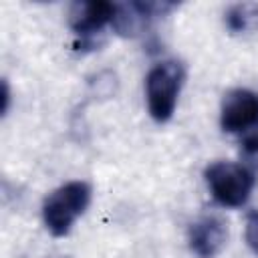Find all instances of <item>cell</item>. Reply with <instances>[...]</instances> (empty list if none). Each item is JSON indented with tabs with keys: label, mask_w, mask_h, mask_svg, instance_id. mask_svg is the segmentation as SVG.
<instances>
[{
	"label": "cell",
	"mask_w": 258,
	"mask_h": 258,
	"mask_svg": "<svg viewBox=\"0 0 258 258\" xmlns=\"http://www.w3.org/2000/svg\"><path fill=\"white\" fill-rule=\"evenodd\" d=\"M183 81L185 69L177 60H163L151 67L145 77V99L153 121L165 123L173 117Z\"/></svg>",
	"instance_id": "obj_1"
},
{
	"label": "cell",
	"mask_w": 258,
	"mask_h": 258,
	"mask_svg": "<svg viewBox=\"0 0 258 258\" xmlns=\"http://www.w3.org/2000/svg\"><path fill=\"white\" fill-rule=\"evenodd\" d=\"M91 202V185L87 181H69L48 194L42 204V222L46 230L60 238L67 236L77 218L87 210Z\"/></svg>",
	"instance_id": "obj_2"
},
{
	"label": "cell",
	"mask_w": 258,
	"mask_h": 258,
	"mask_svg": "<svg viewBox=\"0 0 258 258\" xmlns=\"http://www.w3.org/2000/svg\"><path fill=\"white\" fill-rule=\"evenodd\" d=\"M206 183L214 200L226 208H240L248 202L256 175L242 163L234 161H214L204 171Z\"/></svg>",
	"instance_id": "obj_3"
},
{
	"label": "cell",
	"mask_w": 258,
	"mask_h": 258,
	"mask_svg": "<svg viewBox=\"0 0 258 258\" xmlns=\"http://www.w3.org/2000/svg\"><path fill=\"white\" fill-rule=\"evenodd\" d=\"M113 16H115L113 2H105V0L73 2L69 8V26L81 38L77 42V50L97 48L101 44L97 36L109 22H113Z\"/></svg>",
	"instance_id": "obj_4"
},
{
	"label": "cell",
	"mask_w": 258,
	"mask_h": 258,
	"mask_svg": "<svg viewBox=\"0 0 258 258\" xmlns=\"http://www.w3.org/2000/svg\"><path fill=\"white\" fill-rule=\"evenodd\" d=\"M177 8L175 2H125L115 4V16H113V30L121 36H137L141 34L153 20L165 16Z\"/></svg>",
	"instance_id": "obj_5"
},
{
	"label": "cell",
	"mask_w": 258,
	"mask_h": 258,
	"mask_svg": "<svg viewBox=\"0 0 258 258\" xmlns=\"http://www.w3.org/2000/svg\"><path fill=\"white\" fill-rule=\"evenodd\" d=\"M220 125L228 133H242L258 125V93L232 89L222 99Z\"/></svg>",
	"instance_id": "obj_6"
},
{
	"label": "cell",
	"mask_w": 258,
	"mask_h": 258,
	"mask_svg": "<svg viewBox=\"0 0 258 258\" xmlns=\"http://www.w3.org/2000/svg\"><path fill=\"white\" fill-rule=\"evenodd\" d=\"M189 248L200 258H214L228 240V228L218 216H204L189 226Z\"/></svg>",
	"instance_id": "obj_7"
},
{
	"label": "cell",
	"mask_w": 258,
	"mask_h": 258,
	"mask_svg": "<svg viewBox=\"0 0 258 258\" xmlns=\"http://www.w3.org/2000/svg\"><path fill=\"white\" fill-rule=\"evenodd\" d=\"M224 22L232 34H246L258 30V2L232 4L224 14Z\"/></svg>",
	"instance_id": "obj_8"
},
{
	"label": "cell",
	"mask_w": 258,
	"mask_h": 258,
	"mask_svg": "<svg viewBox=\"0 0 258 258\" xmlns=\"http://www.w3.org/2000/svg\"><path fill=\"white\" fill-rule=\"evenodd\" d=\"M246 244L252 252L258 254V210H250L246 216V228H244Z\"/></svg>",
	"instance_id": "obj_9"
},
{
	"label": "cell",
	"mask_w": 258,
	"mask_h": 258,
	"mask_svg": "<svg viewBox=\"0 0 258 258\" xmlns=\"http://www.w3.org/2000/svg\"><path fill=\"white\" fill-rule=\"evenodd\" d=\"M242 149L248 155H256L258 153V125L246 131V135L242 137Z\"/></svg>",
	"instance_id": "obj_10"
},
{
	"label": "cell",
	"mask_w": 258,
	"mask_h": 258,
	"mask_svg": "<svg viewBox=\"0 0 258 258\" xmlns=\"http://www.w3.org/2000/svg\"><path fill=\"white\" fill-rule=\"evenodd\" d=\"M8 105H10V89H8V81L2 79V115H6L8 111Z\"/></svg>",
	"instance_id": "obj_11"
}]
</instances>
